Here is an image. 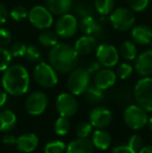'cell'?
Returning <instances> with one entry per match:
<instances>
[{"label": "cell", "mask_w": 152, "mask_h": 153, "mask_svg": "<svg viewBox=\"0 0 152 153\" xmlns=\"http://www.w3.org/2000/svg\"><path fill=\"white\" fill-rule=\"evenodd\" d=\"M2 88L12 96H22L26 94L30 85V77L27 69L22 65H10L3 73L1 79Z\"/></svg>", "instance_id": "6da1fadb"}, {"label": "cell", "mask_w": 152, "mask_h": 153, "mask_svg": "<svg viewBox=\"0 0 152 153\" xmlns=\"http://www.w3.org/2000/svg\"><path fill=\"white\" fill-rule=\"evenodd\" d=\"M78 53L71 45L57 43L48 53L49 64L59 73H70L78 64Z\"/></svg>", "instance_id": "7a4b0ae2"}, {"label": "cell", "mask_w": 152, "mask_h": 153, "mask_svg": "<svg viewBox=\"0 0 152 153\" xmlns=\"http://www.w3.org/2000/svg\"><path fill=\"white\" fill-rule=\"evenodd\" d=\"M57 71L50 64L40 62L33 69V78L39 85L45 89H50L57 85Z\"/></svg>", "instance_id": "3957f363"}, {"label": "cell", "mask_w": 152, "mask_h": 153, "mask_svg": "<svg viewBox=\"0 0 152 153\" xmlns=\"http://www.w3.org/2000/svg\"><path fill=\"white\" fill-rule=\"evenodd\" d=\"M136 103L147 111H152V77L145 76L138 80L133 89Z\"/></svg>", "instance_id": "277c9868"}, {"label": "cell", "mask_w": 152, "mask_h": 153, "mask_svg": "<svg viewBox=\"0 0 152 153\" xmlns=\"http://www.w3.org/2000/svg\"><path fill=\"white\" fill-rule=\"evenodd\" d=\"M136 22L134 14L126 7L115 8L110 14V23L113 28L118 31H127L131 29Z\"/></svg>", "instance_id": "5b68a950"}, {"label": "cell", "mask_w": 152, "mask_h": 153, "mask_svg": "<svg viewBox=\"0 0 152 153\" xmlns=\"http://www.w3.org/2000/svg\"><path fill=\"white\" fill-rule=\"evenodd\" d=\"M123 119L125 124L134 130L142 129L148 124L149 121L147 111H145L139 104H132L126 107L123 113Z\"/></svg>", "instance_id": "8992f818"}, {"label": "cell", "mask_w": 152, "mask_h": 153, "mask_svg": "<svg viewBox=\"0 0 152 153\" xmlns=\"http://www.w3.org/2000/svg\"><path fill=\"white\" fill-rule=\"evenodd\" d=\"M90 73L85 68H75L70 72L67 87L70 93L75 96L85 93L90 85Z\"/></svg>", "instance_id": "52a82bcc"}, {"label": "cell", "mask_w": 152, "mask_h": 153, "mask_svg": "<svg viewBox=\"0 0 152 153\" xmlns=\"http://www.w3.org/2000/svg\"><path fill=\"white\" fill-rule=\"evenodd\" d=\"M27 19L33 26L41 30L49 29L53 24V14L46 6L43 5H36L31 7L28 12Z\"/></svg>", "instance_id": "ba28073f"}, {"label": "cell", "mask_w": 152, "mask_h": 153, "mask_svg": "<svg viewBox=\"0 0 152 153\" xmlns=\"http://www.w3.org/2000/svg\"><path fill=\"white\" fill-rule=\"evenodd\" d=\"M79 28L78 19L74 14H64L55 23V32L62 39L72 38Z\"/></svg>", "instance_id": "9c48e42d"}, {"label": "cell", "mask_w": 152, "mask_h": 153, "mask_svg": "<svg viewBox=\"0 0 152 153\" xmlns=\"http://www.w3.org/2000/svg\"><path fill=\"white\" fill-rule=\"evenodd\" d=\"M55 107L59 116L63 117H73L78 109V102L75 95L72 93H62L57 96L55 101Z\"/></svg>", "instance_id": "30bf717a"}, {"label": "cell", "mask_w": 152, "mask_h": 153, "mask_svg": "<svg viewBox=\"0 0 152 153\" xmlns=\"http://www.w3.org/2000/svg\"><path fill=\"white\" fill-rule=\"evenodd\" d=\"M96 57L104 68H113L119 62L120 53L113 45L101 44L96 48Z\"/></svg>", "instance_id": "8fae6325"}, {"label": "cell", "mask_w": 152, "mask_h": 153, "mask_svg": "<svg viewBox=\"0 0 152 153\" xmlns=\"http://www.w3.org/2000/svg\"><path fill=\"white\" fill-rule=\"evenodd\" d=\"M48 98L46 94L41 91L33 92L26 98L25 109L31 116H40L46 111Z\"/></svg>", "instance_id": "7c38bea8"}, {"label": "cell", "mask_w": 152, "mask_h": 153, "mask_svg": "<svg viewBox=\"0 0 152 153\" xmlns=\"http://www.w3.org/2000/svg\"><path fill=\"white\" fill-rule=\"evenodd\" d=\"M113 119V114L105 106H96L91 111L89 120L92 126L97 129H104L110 124Z\"/></svg>", "instance_id": "4fadbf2b"}, {"label": "cell", "mask_w": 152, "mask_h": 153, "mask_svg": "<svg viewBox=\"0 0 152 153\" xmlns=\"http://www.w3.org/2000/svg\"><path fill=\"white\" fill-rule=\"evenodd\" d=\"M79 29L81 32L87 36H93L95 38H101L104 36V28L94 16H87L80 19L79 22Z\"/></svg>", "instance_id": "5bb4252c"}, {"label": "cell", "mask_w": 152, "mask_h": 153, "mask_svg": "<svg viewBox=\"0 0 152 153\" xmlns=\"http://www.w3.org/2000/svg\"><path fill=\"white\" fill-rule=\"evenodd\" d=\"M117 80V74L110 68L100 69L94 77V85L101 90H108L112 88Z\"/></svg>", "instance_id": "9a60e30c"}, {"label": "cell", "mask_w": 152, "mask_h": 153, "mask_svg": "<svg viewBox=\"0 0 152 153\" xmlns=\"http://www.w3.org/2000/svg\"><path fill=\"white\" fill-rule=\"evenodd\" d=\"M134 61V69L138 74L144 77L152 75V49L145 50Z\"/></svg>", "instance_id": "2e32d148"}, {"label": "cell", "mask_w": 152, "mask_h": 153, "mask_svg": "<svg viewBox=\"0 0 152 153\" xmlns=\"http://www.w3.org/2000/svg\"><path fill=\"white\" fill-rule=\"evenodd\" d=\"M97 48V38L93 36L83 34L76 40L74 49L78 55H87L96 50Z\"/></svg>", "instance_id": "e0dca14e"}, {"label": "cell", "mask_w": 152, "mask_h": 153, "mask_svg": "<svg viewBox=\"0 0 152 153\" xmlns=\"http://www.w3.org/2000/svg\"><path fill=\"white\" fill-rule=\"evenodd\" d=\"M130 36L131 40L138 45H149L152 42V29L144 24L132 27Z\"/></svg>", "instance_id": "ac0fdd59"}, {"label": "cell", "mask_w": 152, "mask_h": 153, "mask_svg": "<svg viewBox=\"0 0 152 153\" xmlns=\"http://www.w3.org/2000/svg\"><path fill=\"white\" fill-rule=\"evenodd\" d=\"M39 137L35 133H24L16 141V148L22 153H30L37 149Z\"/></svg>", "instance_id": "d6986e66"}, {"label": "cell", "mask_w": 152, "mask_h": 153, "mask_svg": "<svg viewBox=\"0 0 152 153\" xmlns=\"http://www.w3.org/2000/svg\"><path fill=\"white\" fill-rule=\"evenodd\" d=\"M66 153H94V145L87 137H78L70 142Z\"/></svg>", "instance_id": "ffe728a7"}, {"label": "cell", "mask_w": 152, "mask_h": 153, "mask_svg": "<svg viewBox=\"0 0 152 153\" xmlns=\"http://www.w3.org/2000/svg\"><path fill=\"white\" fill-rule=\"evenodd\" d=\"M73 5V0H46V7L56 16L67 14Z\"/></svg>", "instance_id": "44dd1931"}, {"label": "cell", "mask_w": 152, "mask_h": 153, "mask_svg": "<svg viewBox=\"0 0 152 153\" xmlns=\"http://www.w3.org/2000/svg\"><path fill=\"white\" fill-rule=\"evenodd\" d=\"M91 141L94 145V148H97L99 150H106L110 146L112 137H110V134L106 130L96 129L93 132Z\"/></svg>", "instance_id": "7402d4cb"}, {"label": "cell", "mask_w": 152, "mask_h": 153, "mask_svg": "<svg viewBox=\"0 0 152 153\" xmlns=\"http://www.w3.org/2000/svg\"><path fill=\"white\" fill-rule=\"evenodd\" d=\"M17 124V116L14 111L5 109L0 113V131L10 132Z\"/></svg>", "instance_id": "603a6c76"}, {"label": "cell", "mask_w": 152, "mask_h": 153, "mask_svg": "<svg viewBox=\"0 0 152 153\" xmlns=\"http://www.w3.org/2000/svg\"><path fill=\"white\" fill-rule=\"evenodd\" d=\"M119 53L126 61H134L138 56V49L133 41H124L120 46Z\"/></svg>", "instance_id": "cb8c5ba5"}, {"label": "cell", "mask_w": 152, "mask_h": 153, "mask_svg": "<svg viewBox=\"0 0 152 153\" xmlns=\"http://www.w3.org/2000/svg\"><path fill=\"white\" fill-rule=\"evenodd\" d=\"M71 10H73L74 15L80 19L93 15V6L91 5L90 2L85 0H77L75 3H73Z\"/></svg>", "instance_id": "d4e9b609"}, {"label": "cell", "mask_w": 152, "mask_h": 153, "mask_svg": "<svg viewBox=\"0 0 152 153\" xmlns=\"http://www.w3.org/2000/svg\"><path fill=\"white\" fill-rule=\"evenodd\" d=\"M38 40H39V43H40L42 46L52 48L53 46H55V45L59 43V36H57L55 31L45 29V30H43L39 34Z\"/></svg>", "instance_id": "484cf974"}, {"label": "cell", "mask_w": 152, "mask_h": 153, "mask_svg": "<svg viewBox=\"0 0 152 153\" xmlns=\"http://www.w3.org/2000/svg\"><path fill=\"white\" fill-rule=\"evenodd\" d=\"M115 1L114 0H95L94 8L101 16H108L114 10Z\"/></svg>", "instance_id": "4316f807"}, {"label": "cell", "mask_w": 152, "mask_h": 153, "mask_svg": "<svg viewBox=\"0 0 152 153\" xmlns=\"http://www.w3.org/2000/svg\"><path fill=\"white\" fill-rule=\"evenodd\" d=\"M85 97H87V101H90V102L98 103L103 100V98H104L103 90L99 89V88L96 87L95 85H89V88H87V91H85Z\"/></svg>", "instance_id": "83f0119b"}, {"label": "cell", "mask_w": 152, "mask_h": 153, "mask_svg": "<svg viewBox=\"0 0 152 153\" xmlns=\"http://www.w3.org/2000/svg\"><path fill=\"white\" fill-rule=\"evenodd\" d=\"M70 130V122L69 118L61 116L57 118L54 123V131L59 135H66Z\"/></svg>", "instance_id": "f1b7e54d"}, {"label": "cell", "mask_w": 152, "mask_h": 153, "mask_svg": "<svg viewBox=\"0 0 152 153\" xmlns=\"http://www.w3.org/2000/svg\"><path fill=\"white\" fill-rule=\"evenodd\" d=\"M10 17L15 22H22L28 18V10L23 5H17L13 7L10 12Z\"/></svg>", "instance_id": "f546056e"}, {"label": "cell", "mask_w": 152, "mask_h": 153, "mask_svg": "<svg viewBox=\"0 0 152 153\" xmlns=\"http://www.w3.org/2000/svg\"><path fill=\"white\" fill-rule=\"evenodd\" d=\"M66 144L62 141H52L49 142L45 146V153H65L66 152Z\"/></svg>", "instance_id": "4dcf8cb0"}, {"label": "cell", "mask_w": 152, "mask_h": 153, "mask_svg": "<svg viewBox=\"0 0 152 153\" xmlns=\"http://www.w3.org/2000/svg\"><path fill=\"white\" fill-rule=\"evenodd\" d=\"M12 54L10 50L5 47H0V72L5 71L12 62Z\"/></svg>", "instance_id": "1f68e13d"}, {"label": "cell", "mask_w": 152, "mask_h": 153, "mask_svg": "<svg viewBox=\"0 0 152 153\" xmlns=\"http://www.w3.org/2000/svg\"><path fill=\"white\" fill-rule=\"evenodd\" d=\"M133 72V67L129 62H121L117 68V76L120 79H127L131 76Z\"/></svg>", "instance_id": "d6a6232c"}, {"label": "cell", "mask_w": 152, "mask_h": 153, "mask_svg": "<svg viewBox=\"0 0 152 153\" xmlns=\"http://www.w3.org/2000/svg\"><path fill=\"white\" fill-rule=\"evenodd\" d=\"M25 57L31 62H38L41 61V51L39 50V48L35 45H28L26 46V51H25Z\"/></svg>", "instance_id": "836d02e7"}, {"label": "cell", "mask_w": 152, "mask_h": 153, "mask_svg": "<svg viewBox=\"0 0 152 153\" xmlns=\"http://www.w3.org/2000/svg\"><path fill=\"white\" fill-rule=\"evenodd\" d=\"M92 129H93V126L91 123L83 121L76 126L75 133L77 137H87L92 133Z\"/></svg>", "instance_id": "e575fe53"}, {"label": "cell", "mask_w": 152, "mask_h": 153, "mask_svg": "<svg viewBox=\"0 0 152 153\" xmlns=\"http://www.w3.org/2000/svg\"><path fill=\"white\" fill-rule=\"evenodd\" d=\"M13 57H23L26 51V45L22 42H15L8 48Z\"/></svg>", "instance_id": "d590c367"}, {"label": "cell", "mask_w": 152, "mask_h": 153, "mask_svg": "<svg viewBox=\"0 0 152 153\" xmlns=\"http://www.w3.org/2000/svg\"><path fill=\"white\" fill-rule=\"evenodd\" d=\"M149 1L150 0H128V5L132 12L140 13L148 7Z\"/></svg>", "instance_id": "8d00e7d4"}, {"label": "cell", "mask_w": 152, "mask_h": 153, "mask_svg": "<svg viewBox=\"0 0 152 153\" xmlns=\"http://www.w3.org/2000/svg\"><path fill=\"white\" fill-rule=\"evenodd\" d=\"M143 144H144V140L140 134H132L128 141V146L136 152L143 147Z\"/></svg>", "instance_id": "74e56055"}, {"label": "cell", "mask_w": 152, "mask_h": 153, "mask_svg": "<svg viewBox=\"0 0 152 153\" xmlns=\"http://www.w3.org/2000/svg\"><path fill=\"white\" fill-rule=\"evenodd\" d=\"M12 42V33L8 29L0 27V47H5Z\"/></svg>", "instance_id": "f35d334b"}, {"label": "cell", "mask_w": 152, "mask_h": 153, "mask_svg": "<svg viewBox=\"0 0 152 153\" xmlns=\"http://www.w3.org/2000/svg\"><path fill=\"white\" fill-rule=\"evenodd\" d=\"M112 153H138V152L134 151L133 149H131L128 145H120L115 147L113 149Z\"/></svg>", "instance_id": "ab89813d"}, {"label": "cell", "mask_w": 152, "mask_h": 153, "mask_svg": "<svg viewBox=\"0 0 152 153\" xmlns=\"http://www.w3.org/2000/svg\"><path fill=\"white\" fill-rule=\"evenodd\" d=\"M8 14H10V13H8L6 6L4 5V4L0 3V26L3 25L4 23L6 22V20H7V18H8Z\"/></svg>", "instance_id": "60d3db41"}, {"label": "cell", "mask_w": 152, "mask_h": 153, "mask_svg": "<svg viewBox=\"0 0 152 153\" xmlns=\"http://www.w3.org/2000/svg\"><path fill=\"white\" fill-rule=\"evenodd\" d=\"M16 141H17V137L10 132H6V134L2 137V142L5 145H14V144L16 145Z\"/></svg>", "instance_id": "b9f144b4"}, {"label": "cell", "mask_w": 152, "mask_h": 153, "mask_svg": "<svg viewBox=\"0 0 152 153\" xmlns=\"http://www.w3.org/2000/svg\"><path fill=\"white\" fill-rule=\"evenodd\" d=\"M100 66H101V65H100L99 62H93L87 66V70L90 74H96V73L100 70Z\"/></svg>", "instance_id": "7bdbcfd3"}, {"label": "cell", "mask_w": 152, "mask_h": 153, "mask_svg": "<svg viewBox=\"0 0 152 153\" xmlns=\"http://www.w3.org/2000/svg\"><path fill=\"white\" fill-rule=\"evenodd\" d=\"M7 100V93L4 90H0V107H2Z\"/></svg>", "instance_id": "ee69618b"}, {"label": "cell", "mask_w": 152, "mask_h": 153, "mask_svg": "<svg viewBox=\"0 0 152 153\" xmlns=\"http://www.w3.org/2000/svg\"><path fill=\"white\" fill-rule=\"evenodd\" d=\"M138 153H152V146H143Z\"/></svg>", "instance_id": "f6af8a7d"}, {"label": "cell", "mask_w": 152, "mask_h": 153, "mask_svg": "<svg viewBox=\"0 0 152 153\" xmlns=\"http://www.w3.org/2000/svg\"><path fill=\"white\" fill-rule=\"evenodd\" d=\"M148 126H149V129H150L151 132H152V117L149 119V121H148Z\"/></svg>", "instance_id": "bcb514c9"}]
</instances>
